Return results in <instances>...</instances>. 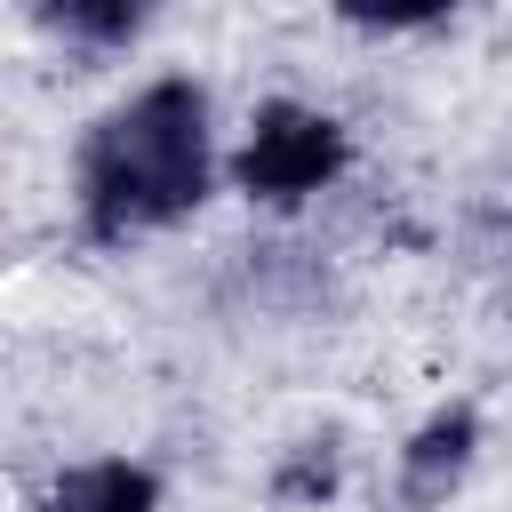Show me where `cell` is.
<instances>
[{
    "label": "cell",
    "instance_id": "cell-1",
    "mask_svg": "<svg viewBox=\"0 0 512 512\" xmlns=\"http://www.w3.org/2000/svg\"><path fill=\"white\" fill-rule=\"evenodd\" d=\"M208 192H216V128H208V88L184 72L144 80L80 136V232L96 248L168 232Z\"/></svg>",
    "mask_w": 512,
    "mask_h": 512
},
{
    "label": "cell",
    "instance_id": "cell-2",
    "mask_svg": "<svg viewBox=\"0 0 512 512\" xmlns=\"http://www.w3.org/2000/svg\"><path fill=\"white\" fill-rule=\"evenodd\" d=\"M344 168H352V128L336 112L296 104V96H264L248 112L240 152H232V192H248L256 208H304Z\"/></svg>",
    "mask_w": 512,
    "mask_h": 512
},
{
    "label": "cell",
    "instance_id": "cell-3",
    "mask_svg": "<svg viewBox=\"0 0 512 512\" xmlns=\"http://www.w3.org/2000/svg\"><path fill=\"white\" fill-rule=\"evenodd\" d=\"M480 408L472 400H448V408H432L408 440H400V504L408 512H440L456 488H464V472L480 464Z\"/></svg>",
    "mask_w": 512,
    "mask_h": 512
},
{
    "label": "cell",
    "instance_id": "cell-4",
    "mask_svg": "<svg viewBox=\"0 0 512 512\" xmlns=\"http://www.w3.org/2000/svg\"><path fill=\"white\" fill-rule=\"evenodd\" d=\"M48 512H160V472L136 456H80L48 480Z\"/></svg>",
    "mask_w": 512,
    "mask_h": 512
},
{
    "label": "cell",
    "instance_id": "cell-5",
    "mask_svg": "<svg viewBox=\"0 0 512 512\" xmlns=\"http://www.w3.org/2000/svg\"><path fill=\"white\" fill-rule=\"evenodd\" d=\"M336 488H344V448H336L328 432L280 448V464H272V480H264V496H272L280 512H320V504H336Z\"/></svg>",
    "mask_w": 512,
    "mask_h": 512
},
{
    "label": "cell",
    "instance_id": "cell-6",
    "mask_svg": "<svg viewBox=\"0 0 512 512\" xmlns=\"http://www.w3.org/2000/svg\"><path fill=\"white\" fill-rule=\"evenodd\" d=\"M40 24L56 32V40H72V48H128L136 32H144V8L136 0H56V8H40Z\"/></svg>",
    "mask_w": 512,
    "mask_h": 512
}]
</instances>
